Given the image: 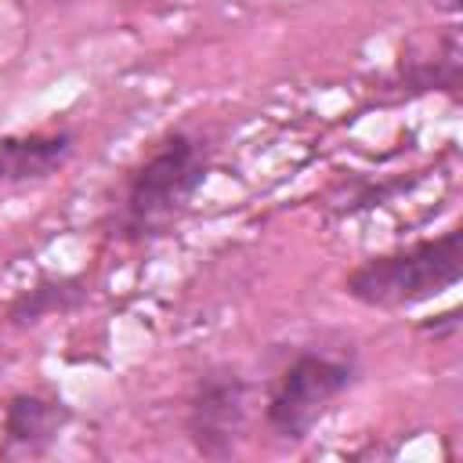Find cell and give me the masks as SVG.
I'll list each match as a JSON object with an SVG mask.
<instances>
[{
	"label": "cell",
	"instance_id": "cell-3",
	"mask_svg": "<svg viewBox=\"0 0 463 463\" xmlns=\"http://www.w3.org/2000/svg\"><path fill=\"white\" fill-rule=\"evenodd\" d=\"M354 383V365L340 354L300 351L275 376L264 405V423L279 441H304L333 402Z\"/></svg>",
	"mask_w": 463,
	"mask_h": 463
},
{
	"label": "cell",
	"instance_id": "cell-6",
	"mask_svg": "<svg viewBox=\"0 0 463 463\" xmlns=\"http://www.w3.org/2000/svg\"><path fill=\"white\" fill-rule=\"evenodd\" d=\"M76 152L72 130H29L0 137V184H40L54 177Z\"/></svg>",
	"mask_w": 463,
	"mask_h": 463
},
{
	"label": "cell",
	"instance_id": "cell-1",
	"mask_svg": "<svg viewBox=\"0 0 463 463\" xmlns=\"http://www.w3.org/2000/svg\"><path fill=\"white\" fill-rule=\"evenodd\" d=\"M210 174V141L192 130L163 134L137 166L127 170L116 232L127 242H152L166 235L192 206Z\"/></svg>",
	"mask_w": 463,
	"mask_h": 463
},
{
	"label": "cell",
	"instance_id": "cell-7",
	"mask_svg": "<svg viewBox=\"0 0 463 463\" xmlns=\"http://www.w3.org/2000/svg\"><path fill=\"white\" fill-rule=\"evenodd\" d=\"M87 300V282L76 275H58V279H40L25 286L11 304H7V322L18 329L40 326L43 318L69 315Z\"/></svg>",
	"mask_w": 463,
	"mask_h": 463
},
{
	"label": "cell",
	"instance_id": "cell-4",
	"mask_svg": "<svg viewBox=\"0 0 463 463\" xmlns=\"http://www.w3.org/2000/svg\"><path fill=\"white\" fill-rule=\"evenodd\" d=\"M246 398L250 383L232 365H213L199 373L192 398H188V438L199 456L228 459L246 430Z\"/></svg>",
	"mask_w": 463,
	"mask_h": 463
},
{
	"label": "cell",
	"instance_id": "cell-2",
	"mask_svg": "<svg viewBox=\"0 0 463 463\" xmlns=\"http://www.w3.org/2000/svg\"><path fill=\"white\" fill-rule=\"evenodd\" d=\"M459 279H463V232L449 228L441 235L365 257L347 271L344 293L376 311H405L441 297Z\"/></svg>",
	"mask_w": 463,
	"mask_h": 463
},
{
	"label": "cell",
	"instance_id": "cell-5",
	"mask_svg": "<svg viewBox=\"0 0 463 463\" xmlns=\"http://www.w3.org/2000/svg\"><path fill=\"white\" fill-rule=\"evenodd\" d=\"M69 420L72 409L54 394H40V391L11 394L0 416V456L4 459L43 456L61 438Z\"/></svg>",
	"mask_w": 463,
	"mask_h": 463
}]
</instances>
